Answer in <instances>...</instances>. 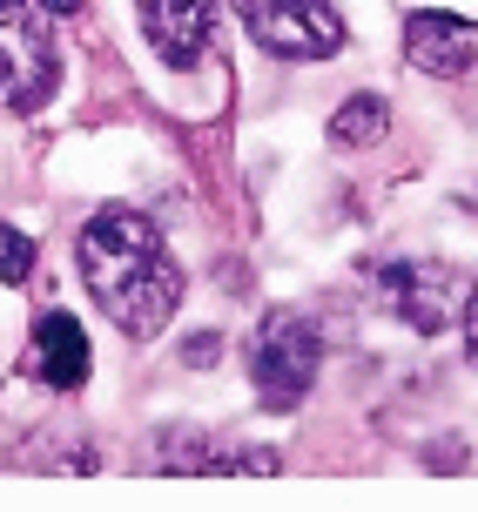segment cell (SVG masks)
<instances>
[{"label":"cell","instance_id":"cell-2","mask_svg":"<svg viewBox=\"0 0 478 512\" xmlns=\"http://www.w3.org/2000/svg\"><path fill=\"white\" fill-rule=\"evenodd\" d=\"M250 384L270 411H297L310 398V384L324 371V337L303 310H270L263 324L250 331Z\"/></svg>","mask_w":478,"mask_h":512},{"label":"cell","instance_id":"cell-9","mask_svg":"<svg viewBox=\"0 0 478 512\" xmlns=\"http://www.w3.org/2000/svg\"><path fill=\"white\" fill-rule=\"evenodd\" d=\"M88 364H95V351H88L81 317L41 310V324H34V378L48 391H75V384H88Z\"/></svg>","mask_w":478,"mask_h":512},{"label":"cell","instance_id":"cell-10","mask_svg":"<svg viewBox=\"0 0 478 512\" xmlns=\"http://www.w3.org/2000/svg\"><path fill=\"white\" fill-rule=\"evenodd\" d=\"M384 135H391V102L371 95V88L330 115V149H378Z\"/></svg>","mask_w":478,"mask_h":512},{"label":"cell","instance_id":"cell-4","mask_svg":"<svg viewBox=\"0 0 478 512\" xmlns=\"http://www.w3.org/2000/svg\"><path fill=\"white\" fill-rule=\"evenodd\" d=\"M229 7H236L243 34L277 61H330L351 34L330 0H229Z\"/></svg>","mask_w":478,"mask_h":512},{"label":"cell","instance_id":"cell-8","mask_svg":"<svg viewBox=\"0 0 478 512\" xmlns=\"http://www.w3.org/2000/svg\"><path fill=\"white\" fill-rule=\"evenodd\" d=\"M135 21H142V41L162 54V68L189 75L202 54H209V0H135Z\"/></svg>","mask_w":478,"mask_h":512},{"label":"cell","instance_id":"cell-13","mask_svg":"<svg viewBox=\"0 0 478 512\" xmlns=\"http://www.w3.org/2000/svg\"><path fill=\"white\" fill-rule=\"evenodd\" d=\"M458 324H465V351H472V364H478V283L465 290V304H458Z\"/></svg>","mask_w":478,"mask_h":512},{"label":"cell","instance_id":"cell-3","mask_svg":"<svg viewBox=\"0 0 478 512\" xmlns=\"http://www.w3.org/2000/svg\"><path fill=\"white\" fill-rule=\"evenodd\" d=\"M61 88V48L34 0H0V102L41 115Z\"/></svg>","mask_w":478,"mask_h":512},{"label":"cell","instance_id":"cell-7","mask_svg":"<svg viewBox=\"0 0 478 512\" xmlns=\"http://www.w3.org/2000/svg\"><path fill=\"white\" fill-rule=\"evenodd\" d=\"M404 61L431 81H458L478 61V21H458L445 7H418L404 14Z\"/></svg>","mask_w":478,"mask_h":512},{"label":"cell","instance_id":"cell-1","mask_svg":"<svg viewBox=\"0 0 478 512\" xmlns=\"http://www.w3.org/2000/svg\"><path fill=\"white\" fill-rule=\"evenodd\" d=\"M75 263L95 310L115 324L122 337L149 344L169 331V317L182 304V263L169 256L162 230H155L142 209H95L75 236Z\"/></svg>","mask_w":478,"mask_h":512},{"label":"cell","instance_id":"cell-12","mask_svg":"<svg viewBox=\"0 0 478 512\" xmlns=\"http://www.w3.org/2000/svg\"><path fill=\"white\" fill-rule=\"evenodd\" d=\"M216 358H223V337H216V331H196L189 344H182V364H196V371H202V364H216Z\"/></svg>","mask_w":478,"mask_h":512},{"label":"cell","instance_id":"cell-11","mask_svg":"<svg viewBox=\"0 0 478 512\" xmlns=\"http://www.w3.org/2000/svg\"><path fill=\"white\" fill-rule=\"evenodd\" d=\"M34 263H41L34 236L14 230V223H0V283H27V277H34Z\"/></svg>","mask_w":478,"mask_h":512},{"label":"cell","instance_id":"cell-6","mask_svg":"<svg viewBox=\"0 0 478 512\" xmlns=\"http://www.w3.org/2000/svg\"><path fill=\"white\" fill-rule=\"evenodd\" d=\"M378 290L384 304L398 310V324H411L418 337H438L452 331L458 317V277L452 263H431V256H398V263H378Z\"/></svg>","mask_w":478,"mask_h":512},{"label":"cell","instance_id":"cell-14","mask_svg":"<svg viewBox=\"0 0 478 512\" xmlns=\"http://www.w3.org/2000/svg\"><path fill=\"white\" fill-rule=\"evenodd\" d=\"M34 7H41V14H48V21H68V14H81V7H88V0H34Z\"/></svg>","mask_w":478,"mask_h":512},{"label":"cell","instance_id":"cell-5","mask_svg":"<svg viewBox=\"0 0 478 512\" xmlns=\"http://www.w3.org/2000/svg\"><path fill=\"white\" fill-rule=\"evenodd\" d=\"M155 472L169 479H277L283 459L270 445H236V438H209V432H189V425H169L155 438Z\"/></svg>","mask_w":478,"mask_h":512}]
</instances>
